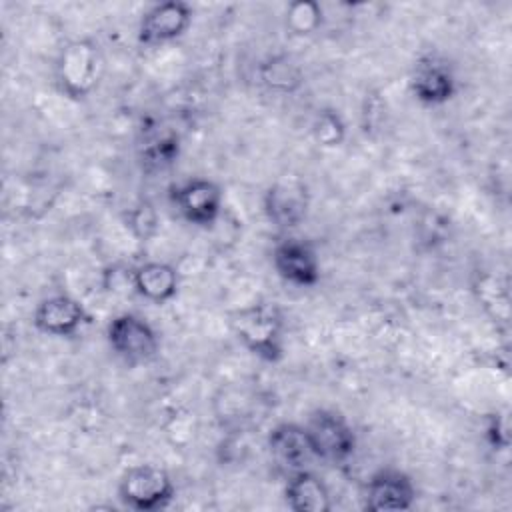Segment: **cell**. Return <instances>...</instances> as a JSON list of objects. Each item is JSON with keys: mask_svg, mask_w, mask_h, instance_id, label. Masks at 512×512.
Segmentation results:
<instances>
[{"mask_svg": "<svg viewBox=\"0 0 512 512\" xmlns=\"http://www.w3.org/2000/svg\"><path fill=\"white\" fill-rule=\"evenodd\" d=\"M310 206V192L298 176H280L264 192V214L280 230L296 228L304 222Z\"/></svg>", "mask_w": 512, "mask_h": 512, "instance_id": "obj_7", "label": "cell"}, {"mask_svg": "<svg viewBox=\"0 0 512 512\" xmlns=\"http://www.w3.org/2000/svg\"><path fill=\"white\" fill-rule=\"evenodd\" d=\"M178 272L166 262H144L132 272L136 294L154 304L170 302L178 294Z\"/></svg>", "mask_w": 512, "mask_h": 512, "instance_id": "obj_15", "label": "cell"}, {"mask_svg": "<svg viewBox=\"0 0 512 512\" xmlns=\"http://www.w3.org/2000/svg\"><path fill=\"white\" fill-rule=\"evenodd\" d=\"M106 340L112 352L126 364H144L158 352L156 330L138 314L124 312L110 320L106 328Z\"/></svg>", "mask_w": 512, "mask_h": 512, "instance_id": "obj_5", "label": "cell"}, {"mask_svg": "<svg viewBox=\"0 0 512 512\" xmlns=\"http://www.w3.org/2000/svg\"><path fill=\"white\" fill-rule=\"evenodd\" d=\"M260 80L266 88L288 94L302 84L304 76L300 66L290 56L280 54V56H270L260 64Z\"/></svg>", "mask_w": 512, "mask_h": 512, "instance_id": "obj_16", "label": "cell"}, {"mask_svg": "<svg viewBox=\"0 0 512 512\" xmlns=\"http://www.w3.org/2000/svg\"><path fill=\"white\" fill-rule=\"evenodd\" d=\"M266 444L272 464L286 478L296 472L310 470L308 466L318 458L310 444L306 428L294 422L276 424L270 430Z\"/></svg>", "mask_w": 512, "mask_h": 512, "instance_id": "obj_8", "label": "cell"}, {"mask_svg": "<svg viewBox=\"0 0 512 512\" xmlns=\"http://www.w3.org/2000/svg\"><path fill=\"white\" fill-rule=\"evenodd\" d=\"M32 322L48 336L70 338L88 322V314L76 298L68 294H54L36 306Z\"/></svg>", "mask_w": 512, "mask_h": 512, "instance_id": "obj_13", "label": "cell"}, {"mask_svg": "<svg viewBox=\"0 0 512 512\" xmlns=\"http://www.w3.org/2000/svg\"><path fill=\"white\" fill-rule=\"evenodd\" d=\"M276 274L294 286L308 288L320 280V260L312 244L300 238L282 240L272 254Z\"/></svg>", "mask_w": 512, "mask_h": 512, "instance_id": "obj_11", "label": "cell"}, {"mask_svg": "<svg viewBox=\"0 0 512 512\" xmlns=\"http://www.w3.org/2000/svg\"><path fill=\"white\" fill-rule=\"evenodd\" d=\"M170 200L180 216L198 228L212 226L222 212V190L208 178H190L172 186Z\"/></svg>", "mask_w": 512, "mask_h": 512, "instance_id": "obj_6", "label": "cell"}, {"mask_svg": "<svg viewBox=\"0 0 512 512\" xmlns=\"http://www.w3.org/2000/svg\"><path fill=\"white\" fill-rule=\"evenodd\" d=\"M416 500L412 478L400 470L384 468L370 476L364 492V508L370 512L408 510Z\"/></svg>", "mask_w": 512, "mask_h": 512, "instance_id": "obj_12", "label": "cell"}, {"mask_svg": "<svg viewBox=\"0 0 512 512\" xmlns=\"http://www.w3.org/2000/svg\"><path fill=\"white\" fill-rule=\"evenodd\" d=\"M178 136L176 134H162L152 138L142 152V164L148 172H158L168 168L178 158Z\"/></svg>", "mask_w": 512, "mask_h": 512, "instance_id": "obj_18", "label": "cell"}, {"mask_svg": "<svg viewBox=\"0 0 512 512\" xmlns=\"http://www.w3.org/2000/svg\"><path fill=\"white\" fill-rule=\"evenodd\" d=\"M322 6L314 0H296L286 8V28L296 36L314 34L322 26Z\"/></svg>", "mask_w": 512, "mask_h": 512, "instance_id": "obj_17", "label": "cell"}, {"mask_svg": "<svg viewBox=\"0 0 512 512\" xmlns=\"http://www.w3.org/2000/svg\"><path fill=\"white\" fill-rule=\"evenodd\" d=\"M192 22V10L186 2H158L144 12L138 24V42L144 46H160L180 38Z\"/></svg>", "mask_w": 512, "mask_h": 512, "instance_id": "obj_10", "label": "cell"}, {"mask_svg": "<svg viewBox=\"0 0 512 512\" xmlns=\"http://www.w3.org/2000/svg\"><path fill=\"white\" fill-rule=\"evenodd\" d=\"M306 434L320 460L346 462L356 450V434L346 416L332 408H316L306 422Z\"/></svg>", "mask_w": 512, "mask_h": 512, "instance_id": "obj_4", "label": "cell"}, {"mask_svg": "<svg viewBox=\"0 0 512 512\" xmlns=\"http://www.w3.org/2000/svg\"><path fill=\"white\" fill-rule=\"evenodd\" d=\"M102 68V52L94 40H72L56 60V84L64 96L82 100L98 86Z\"/></svg>", "mask_w": 512, "mask_h": 512, "instance_id": "obj_2", "label": "cell"}, {"mask_svg": "<svg viewBox=\"0 0 512 512\" xmlns=\"http://www.w3.org/2000/svg\"><path fill=\"white\" fill-rule=\"evenodd\" d=\"M118 496L132 510L152 512L168 506L174 496L170 474L156 464L130 466L118 482Z\"/></svg>", "mask_w": 512, "mask_h": 512, "instance_id": "obj_3", "label": "cell"}, {"mask_svg": "<svg viewBox=\"0 0 512 512\" xmlns=\"http://www.w3.org/2000/svg\"><path fill=\"white\" fill-rule=\"evenodd\" d=\"M410 90L426 106L446 104L456 94V74L448 60L438 54H426L412 68Z\"/></svg>", "mask_w": 512, "mask_h": 512, "instance_id": "obj_9", "label": "cell"}, {"mask_svg": "<svg viewBox=\"0 0 512 512\" xmlns=\"http://www.w3.org/2000/svg\"><path fill=\"white\" fill-rule=\"evenodd\" d=\"M312 136L324 148L340 146L346 136V126H344L342 116L330 108L318 110V114L314 116V122H312Z\"/></svg>", "mask_w": 512, "mask_h": 512, "instance_id": "obj_19", "label": "cell"}, {"mask_svg": "<svg viewBox=\"0 0 512 512\" xmlns=\"http://www.w3.org/2000/svg\"><path fill=\"white\" fill-rule=\"evenodd\" d=\"M130 228L140 238H148L154 232L156 216L150 204H140L130 212Z\"/></svg>", "mask_w": 512, "mask_h": 512, "instance_id": "obj_20", "label": "cell"}, {"mask_svg": "<svg viewBox=\"0 0 512 512\" xmlns=\"http://www.w3.org/2000/svg\"><path fill=\"white\" fill-rule=\"evenodd\" d=\"M238 340L258 358L278 362L282 358L284 320L276 302H256L238 310L232 318Z\"/></svg>", "mask_w": 512, "mask_h": 512, "instance_id": "obj_1", "label": "cell"}, {"mask_svg": "<svg viewBox=\"0 0 512 512\" xmlns=\"http://www.w3.org/2000/svg\"><path fill=\"white\" fill-rule=\"evenodd\" d=\"M284 500L294 512H328L332 496L326 482L312 470H302L286 478Z\"/></svg>", "mask_w": 512, "mask_h": 512, "instance_id": "obj_14", "label": "cell"}]
</instances>
